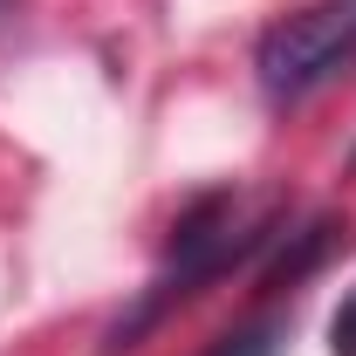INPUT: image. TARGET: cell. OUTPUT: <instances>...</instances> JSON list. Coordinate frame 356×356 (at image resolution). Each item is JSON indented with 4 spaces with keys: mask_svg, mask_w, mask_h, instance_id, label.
Masks as SVG:
<instances>
[{
    "mask_svg": "<svg viewBox=\"0 0 356 356\" xmlns=\"http://www.w3.org/2000/svg\"><path fill=\"white\" fill-rule=\"evenodd\" d=\"M350 55H356V0H315L302 14H288L281 28H267L254 69L274 103H295L315 83H329Z\"/></svg>",
    "mask_w": 356,
    "mask_h": 356,
    "instance_id": "1",
    "label": "cell"
},
{
    "mask_svg": "<svg viewBox=\"0 0 356 356\" xmlns=\"http://www.w3.org/2000/svg\"><path fill=\"white\" fill-rule=\"evenodd\" d=\"M274 336H281L274 322H247V329H226V336H220L206 356H274V350H281Z\"/></svg>",
    "mask_w": 356,
    "mask_h": 356,
    "instance_id": "2",
    "label": "cell"
},
{
    "mask_svg": "<svg viewBox=\"0 0 356 356\" xmlns=\"http://www.w3.org/2000/svg\"><path fill=\"white\" fill-rule=\"evenodd\" d=\"M329 356H356V288L343 295V309L329 315Z\"/></svg>",
    "mask_w": 356,
    "mask_h": 356,
    "instance_id": "3",
    "label": "cell"
}]
</instances>
